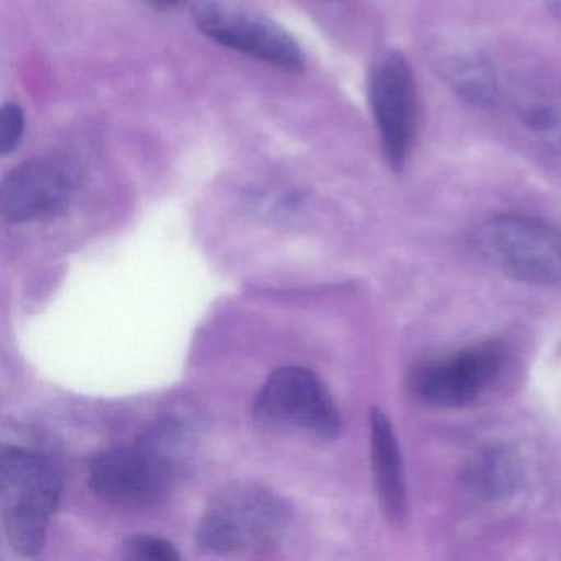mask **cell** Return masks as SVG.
I'll use <instances>...</instances> for the list:
<instances>
[{"label": "cell", "instance_id": "1", "mask_svg": "<svg viewBox=\"0 0 561 561\" xmlns=\"http://www.w3.org/2000/svg\"><path fill=\"white\" fill-rule=\"evenodd\" d=\"M287 502L271 489L232 482L213 494L196 530V543L218 557H254L274 550L290 527Z\"/></svg>", "mask_w": 561, "mask_h": 561}, {"label": "cell", "instance_id": "2", "mask_svg": "<svg viewBox=\"0 0 561 561\" xmlns=\"http://www.w3.org/2000/svg\"><path fill=\"white\" fill-rule=\"evenodd\" d=\"M180 426L163 423L134 446L106 449L91 459L90 485L121 507H152L172 494L182 476Z\"/></svg>", "mask_w": 561, "mask_h": 561}, {"label": "cell", "instance_id": "3", "mask_svg": "<svg viewBox=\"0 0 561 561\" xmlns=\"http://www.w3.org/2000/svg\"><path fill=\"white\" fill-rule=\"evenodd\" d=\"M60 471L47 458L18 446L0 451V514L15 553L35 557L44 550L48 525L60 504Z\"/></svg>", "mask_w": 561, "mask_h": 561}, {"label": "cell", "instance_id": "4", "mask_svg": "<svg viewBox=\"0 0 561 561\" xmlns=\"http://www.w3.org/2000/svg\"><path fill=\"white\" fill-rule=\"evenodd\" d=\"M472 245L488 264L512 280L528 285L561 282V234L541 219L495 216L476 229Z\"/></svg>", "mask_w": 561, "mask_h": 561}, {"label": "cell", "instance_id": "5", "mask_svg": "<svg viewBox=\"0 0 561 561\" xmlns=\"http://www.w3.org/2000/svg\"><path fill=\"white\" fill-rule=\"evenodd\" d=\"M192 19L206 38L229 50L290 73L305 68L295 38L244 0H193Z\"/></svg>", "mask_w": 561, "mask_h": 561}, {"label": "cell", "instance_id": "6", "mask_svg": "<svg viewBox=\"0 0 561 561\" xmlns=\"http://www.w3.org/2000/svg\"><path fill=\"white\" fill-rule=\"evenodd\" d=\"M254 419L262 428L298 433L333 442L341 433V419L330 392L317 374L305 367L275 370L259 392Z\"/></svg>", "mask_w": 561, "mask_h": 561}, {"label": "cell", "instance_id": "7", "mask_svg": "<svg viewBox=\"0 0 561 561\" xmlns=\"http://www.w3.org/2000/svg\"><path fill=\"white\" fill-rule=\"evenodd\" d=\"M507 351L499 341L471 344L445 356L415 364L407 382L410 392L442 409H458L481 399L502 376Z\"/></svg>", "mask_w": 561, "mask_h": 561}, {"label": "cell", "instance_id": "8", "mask_svg": "<svg viewBox=\"0 0 561 561\" xmlns=\"http://www.w3.org/2000/svg\"><path fill=\"white\" fill-rule=\"evenodd\" d=\"M370 110L387 165L402 172L419 127V93L412 67L400 51L386 50L370 71Z\"/></svg>", "mask_w": 561, "mask_h": 561}, {"label": "cell", "instance_id": "9", "mask_svg": "<svg viewBox=\"0 0 561 561\" xmlns=\"http://www.w3.org/2000/svg\"><path fill=\"white\" fill-rule=\"evenodd\" d=\"M80 182V170L67 157L27 160L2 183V216L5 221L21 225L60 215L70 205Z\"/></svg>", "mask_w": 561, "mask_h": 561}, {"label": "cell", "instance_id": "10", "mask_svg": "<svg viewBox=\"0 0 561 561\" xmlns=\"http://www.w3.org/2000/svg\"><path fill=\"white\" fill-rule=\"evenodd\" d=\"M439 80L466 106L494 111L504 104L501 77L488 57L469 48H446L435 58Z\"/></svg>", "mask_w": 561, "mask_h": 561}, {"label": "cell", "instance_id": "11", "mask_svg": "<svg viewBox=\"0 0 561 561\" xmlns=\"http://www.w3.org/2000/svg\"><path fill=\"white\" fill-rule=\"evenodd\" d=\"M370 465L380 511L390 525H402L407 515V482L402 453L389 416L370 412Z\"/></svg>", "mask_w": 561, "mask_h": 561}, {"label": "cell", "instance_id": "12", "mask_svg": "<svg viewBox=\"0 0 561 561\" xmlns=\"http://www.w3.org/2000/svg\"><path fill=\"white\" fill-rule=\"evenodd\" d=\"M505 98L522 130L541 149L561 153V84L515 88Z\"/></svg>", "mask_w": 561, "mask_h": 561}, {"label": "cell", "instance_id": "13", "mask_svg": "<svg viewBox=\"0 0 561 561\" xmlns=\"http://www.w3.org/2000/svg\"><path fill=\"white\" fill-rule=\"evenodd\" d=\"M522 465L517 453L504 445L479 449L462 469V484L472 497L501 502L512 497L520 485Z\"/></svg>", "mask_w": 561, "mask_h": 561}, {"label": "cell", "instance_id": "14", "mask_svg": "<svg viewBox=\"0 0 561 561\" xmlns=\"http://www.w3.org/2000/svg\"><path fill=\"white\" fill-rule=\"evenodd\" d=\"M121 557L129 561H179L180 553L170 541L152 535H136L124 540Z\"/></svg>", "mask_w": 561, "mask_h": 561}, {"label": "cell", "instance_id": "15", "mask_svg": "<svg viewBox=\"0 0 561 561\" xmlns=\"http://www.w3.org/2000/svg\"><path fill=\"white\" fill-rule=\"evenodd\" d=\"M25 114L15 103L5 104L0 113V156L14 152L24 137Z\"/></svg>", "mask_w": 561, "mask_h": 561}, {"label": "cell", "instance_id": "16", "mask_svg": "<svg viewBox=\"0 0 561 561\" xmlns=\"http://www.w3.org/2000/svg\"><path fill=\"white\" fill-rule=\"evenodd\" d=\"M142 2L156 11L162 12L180 11L186 4V0H142Z\"/></svg>", "mask_w": 561, "mask_h": 561}, {"label": "cell", "instance_id": "17", "mask_svg": "<svg viewBox=\"0 0 561 561\" xmlns=\"http://www.w3.org/2000/svg\"><path fill=\"white\" fill-rule=\"evenodd\" d=\"M547 8L548 12L551 14V18L561 24V0H548Z\"/></svg>", "mask_w": 561, "mask_h": 561}, {"label": "cell", "instance_id": "18", "mask_svg": "<svg viewBox=\"0 0 561 561\" xmlns=\"http://www.w3.org/2000/svg\"><path fill=\"white\" fill-rule=\"evenodd\" d=\"M328 2H337V0H328Z\"/></svg>", "mask_w": 561, "mask_h": 561}]
</instances>
